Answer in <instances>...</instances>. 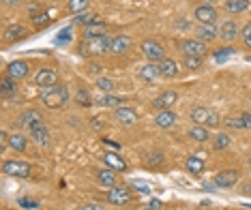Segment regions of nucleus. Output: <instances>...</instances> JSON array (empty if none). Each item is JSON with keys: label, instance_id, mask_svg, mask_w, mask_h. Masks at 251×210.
Returning <instances> with one entry per match:
<instances>
[{"label": "nucleus", "instance_id": "18", "mask_svg": "<svg viewBox=\"0 0 251 210\" xmlns=\"http://www.w3.org/2000/svg\"><path fill=\"white\" fill-rule=\"evenodd\" d=\"M131 47V39L127 35H116L110 39V52L112 54H125Z\"/></svg>", "mask_w": 251, "mask_h": 210}, {"label": "nucleus", "instance_id": "45", "mask_svg": "<svg viewBox=\"0 0 251 210\" xmlns=\"http://www.w3.org/2000/svg\"><path fill=\"white\" fill-rule=\"evenodd\" d=\"M7 146H9V133L7 131H2L0 133V150H7Z\"/></svg>", "mask_w": 251, "mask_h": 210}, {"label": "nucleus", "instance_id": "10", "mask_svg": "<svg viewBox=\"0 0 251 210\" xmlns=\"http://www.w3.org/2000/svg\"><path fill=\"white\" fill-rule=\"evenodd\" d=\"M238 178H241L238 169H224V172H219L215 176V185L221 187V189H230V187L238 183Z\"/></svg>", "mask_w": 251, "mask_h": 210}, {"label": "nucleus", "instance_id": "40", "mask_svg": "<svg viewBox=\"0 0 251 210\" xmlns=\"http://www.w3.org/2000/svg\"><path fill=\"white\" fill-rule=\"evenodd\" d=\"M32 22H35L37 28H43L45 24H50V13H37V15H32Z\"/></svg>", "mask_w": 251, "mask_h": 210}, {"label": "nucleus", "instance_id": "13", "mask_svg": "<svg viewBox=\"0 0 251 210\" xmlns=\"http://www.w3.org/2000/svg\"><path fill=\"white\" fill-rule=\"evenodd\" d=\"M35 84L37 86H41V88H48V86H54V84H58V73H56L54 69H41V71H37V75H35Z\"/></svg>", "mask_w": 251, "mask_h": 210}, {"label": "nucleus", "instance_id": "52", "mask_svg": "<svg viewBox=\"0 0 251 210\" xmlns=\"http://www.w3.org/2000/svg\"><path fill=\"white\" fill-rule=\"evenodd\" d=\"M54 210H58V208H54Z\"/></svg>", "mask_w": 251, "mask_h": 210}, {"label": "nucleus", "instance_id": "37", "mask_svg": "<svg viewBox=\"0 0 251 210\" xmlns=\"http://www.w3.org/2000/svg\"><path fill=\"white\" fill-rule=\"evenodd\" d=\"M97 88H99L101 93L107 94V93H112V90L116 88V86H114V82H112L110 77H99V79H97Z\"/></svg>", "mask_w": 251, "mask_h": 210}, {"label": "nucleus", "instance_id": "12", "mask_svg": "<svg viewBox=\"0 0 251 210\" xmlns=\"http://www.w3.org/2000/svg\"><path fill=\"white\" fill-rule=\"evenodd\" d=\"M176 99H178V94H176L174 90H163L161 94L152 99V107H155V110H159V112L170 110V107L176 103Z\"/></svg>", "mask_w": 251, "mask_h": 210}, {"label": "nucleus", "instance_id": "4", "mask_svg": "<svg viewBox=\"0 0 251 210\" xmlns=\"http://www.w3.org/2000/svg\"><path fill=\"white\" fill-rule=\"evenodd\" d=\"M142 54L146 56V60L148 62H161L165 60V49H163V45L155 41V39H144L142 41Z\"/></svg>", "mask_w": 251, "mask_h": 210}, {"label": "nucleus", "instance_id": "42", "mask_svg": "<svg viewBox=\"0 0 251 210\" xmlns=\"http://www.w3.org/2000/svg\"><path fill=\"white\" fill-rule=\"evenodd\" d=\"M232 54H236V52H234V47H219L215 52V58L217 60H224V58H227V56H232Z\"/></svg>", "mask_w": 251, "mask_h": 210}, {"label": "nucleus", "instance_id": "3", "mask_svg": "<svg viewBox=\"0 0 251 210\" xmlns=\"http://www.w3.org/2000/svg\"><path fill=\"white\" fill-rule=\"evenodd\" d=\"M191 122L196 124H202V127H219L221 118L217 114L215 110H210V107H204V105H196L191 110Z\"/></svg>", "mask_w": 251, "mask_h": 210}, {"label": "nucleus", "instance_id": "41", "mask_svg": "<svg viewBox=\"0 0 251 210\" xmlns=\"http://www.w3.org/2000/svg\"><path fill=\"white\" fill-rule=\"evenodd\" d=\"M241 35H243V43H245V47L251 49V22H249V24L241 30Z\"/></svg>", "mask_w": 251, "mask_h": 210}, {"label": "nucleus", "instance_id": "34", "mask_svg": "<svg viewBox=\"0 0 251 210\" xmlns=\"http://www.w3.org/2000/svg\"><path fill=\"white\" fill-rule=\"evenodd\" d=\"M88 7V0H69V4H67V11L73 15L82 13V11H86Z\"/></svg>", "mask_w": 251, "mask_h": 210}, {"label": "nucleus", "instance_id": "26", "mask_svg": "<svg viewBox=\"0 0 251 210\" xmlns=\"http://www.w3.org/2000/svg\"><path fill=\"white\" fill-rule=\"evenodd\" d=\"M189 138L193 141H208L210 140V133H208V127H202V124H193V127L189 129Z\"/></svg>", "mask_w": 251, "mask_h": 210}, {"label": "nucleus", "instance_id": "29", "mask_svg": "<svg viewBox=\"0 0 251 210\" xmlns=\"http://www.w3.org/2000/svg\"><path fill=\"white\" fill-rule=\"evenodd\" d=\"M247 7H249V0H226L224 2V9L227 13H243Z\"/></svg>", "mask_w": 251, "mask_h": 210}, {"label": "nucleus", "instance_id": "9", "mask_svg": "<svg viewBox=\"0 0 251 210\" xmlns=\"http://www.w3.org/2000/svg\"><path fill=\"white\" fill-rule=\"evenodd\" d=\"M193 18L198 20V24H217V9L210 4H200L193 11Z\"/></svg>", "mask_w": 251, "mask_h": 210}, {"label": "nucleus", "instance_id": "22", "mask_svg": "<svg viewBox=\"0 0 251 210\" xmlns=\"http://www.w3.org/2000/svg\"><path fill=\"white\" fill-rule=\"evenodd\" d=\"M97 180H99L101 187L112 189V187H116V169H112V167L99 169V172H97Z\"/></svg>", "mask_w": 251, "mask_h": 210}, {"label": "nucleus", "instance_id": "31", "mask_svg": "<svg viewBox=\"0 0 251 210\" xmlns=\"http://www.w3.org/2000/svg\"><path fill=\"white\" fill-rule=\"evenodd\" d=\"M0 88H2V94H15L18 93V82H15L13 77L4 75L0 79Z\"/></svg>", "mask_w": 251, "mask_h": 210}, {"label": "nucleus", "instance_id": "48", "mask_svg": "<svg viewBox=\"0 0 251 210\" xmlns=\"http://www.w3.org/2000/svg\"><path fill=\"white\" fill-rule=\"evenodd\" d=\"M4 4H7V7H18V4L22 2V0H2Z\"/></svg>", "mask_w": 251, "mask_h": 210}, {"label": "nucleus", "instance_id": "14", "mask_svg": "<svg viewBox=\"0 0 251 210\" xmlns=\"http://www.w3.org/2000/svg\"><path fill=\"white\" fill-rule=\"evenodd\" d=\"M28 71H30V65H28L26 60H13V62H9V67H7V75L13 77L15 82L24 79L28 75Z\"/></svg>", "mask_w": 251, "mask_h": 210}, {"label": "nucleus", "instance_id": "44", "mask_svg": "<svg viewBox=\"0 0 251 210\" xmlns=\"http://www.w3.org/2000/svg\"><path fill=\"white\" fill-rule=\"evenodd\" d=\"M18 204H20V206H22V208H30V210L39 206V204H37L35 200H28V197H22V200H20Z\"/></svg>", "mask_w": 251, "mask_h": 210}, {"label": "nucleus", "instance_id": "2", "mask_svg": "<svg viewBox=\"0 0 251 210\" xmlns=\"http://www.w3.org/2000/svg\"><path fill=\"white\" fill-rule=\"evenodd\" d=\"M110 39L112 37H95V39H84L82 43H79V56H88V58H93V56H103L110 52Z\"/></svg>", "mask_w": 251, "mask_h": 210}, {"label": "nucleus", "instance_id": "17", "mask_svg": "<svg viewBox=\"0 0 251 210\" xmlns=\"http://www.w3.org/2000/svg\"><path fill=\"white\" fill-rule=\"evenodd\" d=\"M140 77L144 82H157L161 77V69H159L157 62H146L144 67H140Z\"/></svg>", "mask_w": 251, "mask_h": 210}, {"label": "nucleus", "instance_id": "35", "mask_svg": "<svg viewBox=\"0 0 251 210\" xmlns=\"http://www.w3.org/2000/svg\"><path fill=\"white\" fill-rule=\"evenodd\" d=\"M230 146V135L227 133H217L215 135V150H226Z\"/></svg>", "mask_w": 251, "mask_h": 210}, {"label": "nucleus", "instance_id": "25", "mask_svg": "<svg viewBox=\"0 0 251 210\" xmlns=\"http://www.w3.org/2000/svg\"><path fill=\"white\" fill-rule=\"evenodd\" d=\"M107 30V26L103 24V22H93V24L84 26V39H95V37H103Z\"/></svg>", "mask_w": 251, "mask_h": 210}, {"label": "nucleus", "instance_id": "33", "mask_svg": "<svg viewBox=\"0 0 251 210\" xmlns=\"http://www.w3.org/2000/svg\"><path fill=\"white\" fill-rule=\"evenodd\" d=\"M93 22H99L95 13H90V11H82V13H77L75 18H73V24H82V26H88L93 24Z\"/></svg>", "mask_w": 251, "mask_h": 210}, {"label": "nucleus", "instance_id": "27", "mask_svg": "<svg viewBox=\"0 0 251 210\" xmlns=\"http://www.w3.org/2000/svg\"><path fill=\"white\" fill-rule=\"evenodd\" d=\"M123 101H125V99H121V96H114V94H105V93H103V94L97 96L95 103L99 105V107H118V105L123 103Z\"/></svg>", "mask_w": 251, "mask_h": 210}, {"label": "nucleus", "instance_id": "51", "mask_svg": "<svg viewBox=\"0 0 251 210\" xmlns=\"http://www.w3.org/2000/svg\"><path fill=\"white\" fill-rule=\"evenodd\" d=\"M146 210H155V208H146Z\"/></svg>", "mask_w": 251, "mask_h": 210}, {"label": "nucleus", "instance_id": "15", "mask_svg": "<svg viewBox=\"0 0 251 210\" xmlns=\"http://www.w3.org/2000/svg\"><path fill=\"white\" fill-rule=\"evenodd\" d=\"M219 37H221V41L232 43L234 39H238V24L234 20H226L224 24L219 26Z\"/></svg>", "mask_w": 251, "mask_h": 210}, {"label": "nucleus", "instance_id": "24", "mask_svg": "<svg viewBox=\"0 0 251 210\" xmlns=\"http://www.w3.org/2000/svg\"><path fill=\"white\" fill-rule=\"evenodd\" d=\"M226 124L232 129H251V114H241V116H230L226 118Z\"/></svg>", "mask_w": 251, "mask_h": 210}, {"label": "nucleus", "instance_id": "28", "mask_svg": "<svg viewBox=\"0 0 251 210\" xmlns=\"http://www.w3.org/2000/svg\"><path fill=\"white\" fill-rule=\"evenodd\" d=\"M185 165H187V172L189 174H202L204 172V159L202 157H187V161H185Z\"/></svg>", "mask_w": 251, "mask_h": 210}, {"label": "nucleus", "instance_id": "5", "mask_svg": "<svg viewBox=\"0 0 251 210\" xmlns=\"http://www.w3.org/2000/svg\"><path fill=\"white\" fill-rule=\"evenodd\" d=\"M2 174L13 176V178H28V176L32 174V165L26 161H4Z\"/></svg>", "mask_w": 251, "mask_h": 210}, {"label": "nucleus", "instance_id": "21", "mask_svg": "<svg viewBox=\"0 0 251 210\" xmlns=\"http://www.w3.org/2000/svg\"><path fill=\"white\" fill-rule=\"evenodd\" d=\"M159 69H161V77L165 79H174L178 75V62L172 60V58H165L159 62Z\"/></svg>", "mask_w": 251, "mask_h": 210}, {"label": "nucleus", "instance_id": "32", "mask_svg": "<svg viewBox=\"0 0 251 210\" xmlns=\"http://www.w3.org/2000/svg\"><path fill=\"white\" fill-rule=\"evenodd\" d=\"M182 67L187 71H198L202 69V58L200 56H182Z\"/></svg>", "mask_w": 251, "mask_h": 210}, {"label": "nucleus", "instance_id": "50", "mask_svg": "<svg viewBox=\"0 0 251 210\" xmlns=\"http://www.w3.org/2000/svg\"><path fill=\"white\" fill-rule=\"evenodd\" d=\"M159 206H161V202H159V200H152V202H151V208H155V210H157Z\"/></svg>", "mask_w": 251, "mask_h": 210}, {"label": "nucleus", "instance_id": "20", "mask_svg": "<svg viewBox=\"0 0 251 210\" xmlns=\"http://www.w3.org/2000/svg\"><path fill=\"white\" fill-rule=\"evenodd\" d=\"M28 35V30L22 24H13V26H9L7 30H4V43H13V41H20V39H24Z\"/></svg>", "mask_w": 251, "mask_h": 210}, {"label": "nucleus", "instance_id": "43", "mask_svg": "<svg viewBox=\"0 0 251 210\" xmlns=\"http://www.w3.org/2000/svg\"><path fill=\"white\" fill-rule=\"evenodd\" d=\"M163 163V155H159V152H155V155H151V159L146 161L148 167H159Z\"/></svg>", "mask_w": 251, "mask_h": 210}, {"label": "nucleus", "instance_id": "7", "mask_svg": "<svg viewBox=\"0 0 251 210\" xmlns=\"http://www.w3.org/2000/svg\"><path fill=\"white\" fill-rule=\"evenodd\" d=\"M133 200V193H131L129 187H112L107 191V202L114 204V206H127Z\"/></svg>", "mask_w": 251, "mask_h": 210}, {"label": "nucleus", "instance_id": "46", "mask_svg": "<svg viewBox=\"0 0 251 210\" xmlns=\"http://www.w3.org/2000/svg\"><path fill=\"white\" fill-rule=\"evenodd\" d=\"M75 210H105V208L101 206V204H86V206H79Z\"/></svg>", "mask_w": 251, "mask_h": 210}, {"label": "nucleus", "instance_id": "19", "mask_svg": "<svg viewBox=\"0 0 251 210\" xmlns=\"http://www.w3.org/2000/svg\"><path fill=\"white\" fill-rule=\"evenodd\" d=\"M176 114L174 112H170V110H163V112H159V114L155 116V124L159 129H172L174 124H176Z\"/></svg>", "mask_w": 251, "mask_h": 210}, {"label": "nucleus", "instance_id": "6", "mask_svg": "<svg viewBox=\"0 0 251 210\" xmlns=\"http://www.w3.org/2000/svg\"><path fill=\"white\" fill-rule=\"evenodd\" d=\"M28 133H30V138L35 144L39 146H50V129H48V124L43 122V118L41 120H35L32 124H28Z\"/></svg>", "mask_w": 251, "mask_h": 210}, {"label": "nucleus", "instance_id": "23", "mask_svg": "<svg viewBox=\"0 0 251 210\" xmlns=\"http://www.w3.org/2000/svg\"><path fill=\"white\" fill-rule=\"evenodd\" d=\"M103 161H105L107 167L116 169V172H125V169H127V163H125L123 157H118V152H105Z\"/></svg>", "mask_w": 251, "mask_h": 210}, {"label": "nucleus", "instance_id": "30", "mask_svg": "<svg viewBox=\"0 0 251 210\" xmlns=\"http://www.w3.org/2000/svg\"><path fill=\"white\" fill-rule=\"evenodd\" d=\"M9 146L18 152H24L26 146H28V140L22 133H13V135H9Z\"/></svg>", "mask_w": 251, "mask_h": 210}, {"label": "nucleus", "instance_id": "38", "mask_svg": "<svg viewBox=\"0 0 251 210\" xmlns=\"http://www.w3.org/2000/svg\"><path fill=\"white\" fill-rule=\"evenodd\" d=\"M75 101H77V105H82V107H88L90 103H93V99H90V94H88L84 88H79V90H77Z\"/></svg>", "mask_w": 251, "mask_h": 210}, {"label": "nucleus", "instance_id": "49", "mask_svg": "<svg viewBox=\"0 0 251 210\" xmlns=\"http://www.w3.org/2000/svg\"><path fill=\"white\" fill-rule=\"evenodd\" d=\"M202 2H204V4H210V7H213L215 2H226V0H202Z\"/></svg>", "mask_w": 251, "mask_h": 210}, {"label": "nucleus", "instance_id": "8", "mask_svg": "<svg viewBox=\"0 0 251 210\" xmlns=\"http://www.w3.org/2000/svg\"><path fill=\"white\" fill-rule=\"evenodd\" d=\"M180 49H182V56H200V58L208 52L206 43L200 41V39H185L180 43Z\"/></svg>", "mask_w": 251, "mask_h": 210}, {"label": "nucleus", "instance_id": "11", "mask_svg": "<svg viewBox=\"0 0 251 210\" xmlns=\"http://www.w3.org/2000/svg\"><path fill=\"white\" fill-rule=\"evenodd\" d=\"M114 120L125 124V127H131V124L138 122V112L133 107H116L114 110Z\"/></svg>", "mask_w": 251, "mask_h": 210}, {"label": "nucleus", "instance_id": "1", "mask_svg": "<svg viewBox=\"0 0 251 210\" xmlns=\"http://www.w3.org/2000/svg\"><path fill=\"white\" fill-rule=\"evenodd\" d=\"M39 101L50 107V110H60V107L67 105V101H69V88L65 86V84H54V86H48L41 90V94H39Z\"/></svg>", "mask_w": 251, "mask_h": 210}, {"label": "nucleus", "instance_id": "47", "mask_svg": "<svg viewBox=\"0 0 251 210\" xmlns=\"http://www.w3.org/2000/svg\"><path fill=\"white\" fill-rule=\"evenodd\" d=\"M103 144L110 146V148H114V150H121V144H116V141H112V140H103Z\"/></svg>", "mask_w": 251, "mask_h": 210}, {"label": "nucleus", "instance_id": "16", "mask_svg": "<svg viewBox=\"0 0 251 210\" xmlns=\"http://www.w3.org/2000/svg\"><path fill=\"white\" fill-rule=\"evenodd\" d=\"M219 37V26L217 24H200L196 28V39H200V41H213V39Z\"/></svg>", "mask_w": 251, "mask_h": 210}, {"label": "nucleus", "instance_id": "39", "mask_svg": "<svg viewBox=\"0 0 251 210\" xmlns=\"http://www.w3.org/2000/svg\"><path fill=\"white\" fill-rule=\"evenodd\" d=\"M131 187H133V189H138L140 193H144V195H151V193H152V187L148 183H142V180H133Z\"/></svg>", "mask_w": 251, "mask_h": 210}, {"label": "nucleus", "instance_id": "36", "mask_svg": "<svg viewBox=\"0 0 251 210\" xmlns=\"http://www.w3.org/2000/svg\"><path fill=\"white\" fill-rule=\"evenodd\" d=\"M71 41H73L71 28H62L58 35H56V45H65V43H71Z\"/></svg>", "mask_w": 251, "mask_h": 210}]
</instances>
